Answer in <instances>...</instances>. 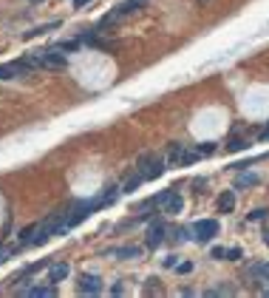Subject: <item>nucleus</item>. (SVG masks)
Instances as JSON below:
<instances>
[{
	"label": "nucleus",
	"instance_id": "obj_1",
	"mask_svg": "<svg viewBox=\"0 0 269 298\" xmlns=\"http://www.w3.org/2000/svg\"><path fill=\"white\" fill-rule=\"evenodd\" d=\"M165 168H168V162H162L156 153H150V150H147V153H142V156H139V162H136V171L142 173L145 179H159V176L165 173Z\"/></svg>",
	"mask_w": 269,
	"mask_h": 298
},
{
	"label": "nucleus",
	"instance_id": "obj_2",
	"mask_svg": "<svg viewBox=\"0 0 269 298\" xmlns=\"http://www.w3.org/2000/svg\"><path fill=\"white\" fill-rule=\"evenodd\" d=\"M97 207H102V199H91V202H79V205H74V210H71V216L66 219L68 227H74V224H79L85 216H91Z\"/></svg>",
	"mask_w": 269,
	"mask_h": 298
},
{
	"label": "nucleus",
	"instance_id": "obj_3",
	"mask_svg": "<svg viewBox=\"0 0 269 298\" xmlns=\"http://www.w3.org/2000/svg\"><path fill=\"white\" fill-rule=\"evenodd\" d=\"M153 205H162L165 213H181L184 202H181V196L176 193V190H162V193L153 199Z\"/></svg>",
	"mask_w": 269,
	"mask_h": 298
},
{
	"label": "nucleus",
	"instance_id": "obj_4",
	"mask_svg": "<svg viewBox=\"0 0 269 298\" xmlns=\"http://www.w3.org/2000/svg\"><path fill=\"white\" fill-rule=\"evenodd\" d=\"M193 233H196L199 241H210L213 236H218V222L215 219H202V222L193 224Z\"/></svg>",
	"mask_w": 269,
	"mask_h": 298
},
{
	"label": "nucleus",
	"instance_id": "obj_5",
	"mask_svg": "<svg viewBox=\"0 0 269 298\" xmlns=\"http://www.w3.org/2000/svg\"><path fill=\"white\" fill-rule=\"evenodd\" d=\"M102 290V281L97 275H82L79 278V293H88V296H97Z\"/></svg>",
	"mask_w": 269,
	"mask_h": 298
},
{
	"label": "nucleus",
	"instance_id": "obj_6",
	"mask_svg": "<svg viewBox=\"0 0 269 298\" xmlns=\"http://www.w3.org/2000/svg\"><path fill=\"white\" fill-rule=\"evenodd\" d=\"M162 239H165V224H162V222L150 224V230H147V247L156 250L159 244H162Z\"/></svg>",
	"mask_w": 269,
	"mask_h": 298
},
{
	"label": "nucleus",
	"instance_id": "obj_7",
	"mask_svg": "<svg viewBox=\"0 0 269 298\" xmlns=\"http://www.w3.org/2000/svg\"><path fill=\"white\" fill-rule=\"evenodd\" d=\"M181 159H184V145H181V142H170V148H168V168L181 165Z\"/></svg>",
	"mask_w": 269,
	"mask_h": 298
},
{
	"label": "nucleus",
	"instance_id": "obj_8",
	"mask_svg": "<svg viewBox=\"0 0 269 298\" xmlns=\"http://www.w3.org/2000/svg\"><path fill=\"white\" fill-rule=\"evenodd\" d=\"M145 3H147V0H125L122 6H116V14H119V17H125V14H134V12H139Z\"/></svg>",
	"mask_w": 269,
	"mask_h": 298
},
{
	"label": "nucleus",
	"instance_id": "obj_9",
	"mask_svg": "<svg viewBox=\"0 0 269 298\" xmlns=\"http://www.w3.org/2000/svg\"><path fill=\"white\" fill-rule=\"evenodd\" d=\"M66 275H68V264H66V261H60V264H54V267L48 270V281H51V284H60V281H63Z\"/></svg>",
	"mask_w": 269,
	"mask_h": 298
},
{
	"label": "nucleus",
	"instance_id": "obj_10",
	"mask_svg": "<svg viewBox=\"0 0 269 298\" xmlns=\"http://www.w3.org/2000/svg\"><path fill=\"white\" fill-rule=\"evenodd\" d=\"M233 207H235V193H233V190H227V193L218 196V210H221V213H233Z\"/></svg>",
	"mask_w": 269,
	"mask_h": 298
},
{
	"label": "nucleus",
	"instance_id": "obj_11",
	"mask_svg": "<svg viewBox=\"0 0 269 298\" xmlns=\"http://www.w3.org/2000/svg\"><path fill=\"white\" fill-rule=\"evenodd\" d=\"M142 182H145V176H142V173L136 171L134 176H128V179H125L122 190H125V193H134V190H136V187H139V185H142Z\"/></svg>",
	"mask_w": 269,
	"mask_h": 298
},
{
	"label": "nucleus",
	"instance_id": "obj_12",
	"mask_svg": "<svg viewBox=\"0 0 269 298\" xmlns=\"http://www.w3.org/2000/svg\"><path fill=\"white\" fill-rule=\"evenodd\" d=\"M252 185H258V176H252V173H238L235 187H252Z\"/></svg>",
	"mask_w": 269,
	"mask_h": 298
},
{
	"label": "nucleus",
	"instance_id": "obj_13",
	"mask_svg": "<svg viewBox=\"0 0 269 298\" xmlns=\"http://www.w3.org/2000/svg\"><path fill=\"white\" fill-rule=\"evenodd\" d=\"M26 296H34V298L54 296V287H32V290H26Z\"/></svg>",
	"mask_w": 269,
	"mask_h": 298
},
{
	"label": "nucleus",
	"instance_id": "obj_14",
	"mask_svg": "<svg viewBox=\"0 0 269 298\" xmlns=\"http://www.w3.org/2000/svg\"><path fill=\"white\" fill-rule=\"evenodd\" d=\"M14 77H20V74H17V69H14V63H9V66H0V80H14Z\"/></svg>",
	"mask_w": 269,
	"mask_h": 298
},
{
	"label": "nucleus",
	"instance_id": "obj_15",
	"mask_svg": "<svg viewBox=\"0 0 269 298\" xmlns=\"http://www.w3.org/2000/svg\"><path fill=\"white\" fill-rule=\"evenodd\" d=\"M37 227H40V224H29V227L23 230V233H20V244H32V241H34V233H37Z\"/></svg>",
	"mask_w": 269,
	"mask_h": 298
},
{
	"label": "nucleus",
	"instance_id": "obj_16",
	"mask_svg": "<svg viewBox=\"0 0 269 298\" xmlns=\"http://www.w3.org/2000/svg\"><path fill=\"white\" fill-rule=\"evenodd\" d=\"M48 29H57V23H45V26H37V29H32V32H26V40H32V37H37V35H45Z\"/></svg>",
	"mask_w": 269,
	"mask_h": 298
},
{
	"label": "nucleus",
	"instance_id": "obj_17",
	"mask_svg": "<svg viewBox=\"0 0 269 298\" xmlns=\"http://www.w3.org/2000/svg\"><path fill=\"white\" fill-rule=\"evenodd\" d=\"M241 148H247V142L238 139V137H233V139H230V145H227V150H241Z\"/></svg>",
	"mask_w": 269,
	"mask_h": 298
},
{
	"label": "nucleus",
	"instance_id": "obj_18",
	"mask_svg": "<svg viewBox=\"0 0 269 298\" xmlns=\"http://www.w3.org/2000/svg\"><path fill=\"white\" fill-rule=\"evenodd\" d=\"M213 150H215V145H213V142H204L202 148H196V153H199V156H210Z\"/></svg>",
	"mask_w": 269,
	"mask_h": 298
},
{
	"label": "nucleus",
	"instance_id": "obj_19",
	"mask_svg": "<svg viewBox=\"0 0 269 298\" xmlns=\"http://www.w3.org/2000/svg\"><path fill=\"white\" fill-rule=\"evenodd\" d=\"M139 247H122V250H116V256H139Z\"/></svg>",
	"mask_w": 269,
	"mask_h": 298
},
{
	"label": "nucleus",
	"instance_id": "obj_20",
	"mask_svg": "<svg viewBox=\"0 0 269 298\" xmlns=\"http://www.w3.org/2000/svg\"><path fill=\"white\" fill-rule=\"evenodd\" d=\"M252 273L264 275V278H267V281H269V264H261V267H255V270H252Z\"/></svg>",
	"mask_w": 269,
	"mask_h": 298
},
{
	"label": "nucleus",
	"instance_id": "obj_21",
	"mask_svg": "<svg viewBox=\"0 0 269 298\" xmlns=\"http://www.w3.org/2000/svg\"><path fill=\"white\" fill-rule=\"evenodd\" d=\"M77 46H79L77 40H71V43H60V51H74Z\"/></svg>",
	"mask_w": 269,
	"mask_h": 298
},
{
	"label": "nucleus",
	"instance_id": "obj_22",
	"mask_svg": "<svg viewBox=\"0 0 269 298\" xmlns=\"http://www.w3.org/2000/svg\"><path fill=\"white\" fill-rule=\"evenodd\" d=\"M267 213H269V210H264V207H261V210H255V213H249V219H252V222H258V219H264Z\"/></svg>",
	"mask_w": 269,
	"mask_h": 298
},
{
	"label": "nucleus",
	"instance_id": "obj_23",
	"mask_svg": "<svg viewBox=\"0 0 269 298\" xmlns=\"http://www.w3.org/2000/svg\"><path fill=\"white\" fill-rule=\"evenodd\" d=\"M227 259H230V261H235V259H241V250H238V247H233V250H227Z\"/></svg>",
	"mask_w": 269,
	"mask_h": 298
},
{
	"label": "nucleus",
	"instance_id": "obj_24",
	"mask_svg": "<svg viewBox=\"0 0 269 298\" xmlns=\"http://www.w3.org/2000/svg\"><path fill=\"white\" fill-rule=\"evenodd\" d=\"M224 256H227L224 247H213V259H224Z\"/></svg>",
	"mask_w": 269,
	"mask_h": 298
},
{
	"label": "nucleus",
	"instance_id": "obj_25",
	"mask_svg": "<svg viewBox=\"0 0 269 298\" xmlns=\"http://www.w3.org/2000/svg\"><path fill=\"white\" fill-rule=\"evenodd\" d=\"M193 270V264L190 261H184V264H179V273H190Z\"/></svg>",
	"mask_w": 269,
	"mask_h": 298
},
{
	"label": "nucleus",
	"instance_id": "obj_26",
	"mask_svg": "<svg viewBox=\"0 0 269 298\" xmlns=\"http://www.w3.org/2000/svg\"><path fill=\"white\" fill-rule=\"evenodd\" d=\"M147 293H150V290H159V284H156V278H150V281H147V287H145Z\"/></svg>",
	"mask_w": 269,
	"mask_h": 298
},
{
	"label": "nucleus",
	"instance_id": "obj_27",
	"mask_svg": "<svg viewBox=\"0 0 269 298\" xmlns=\"http://www.w3.org/2000/svg\"><path fill=\"white\" fill-rule=\"evenodd\" d=\"M85 3H91V0H74V6H85Z\"/></svg>",
	"mask_w": 269,
	"mask_h": 298
},
{
	"label": "nucleus",
	"instance_id": "obj_28",
	"mask_svg": "<svg viewBox=\"0 0 269 298\" xmlns=\"http://www.w3.org/2000/svg\"><path fill=\"white\" fill-rule=\"evenodd\" d=\"M0 261H3V250H0Z\"/></svg>",
	"mask_w": 269,
	"mask_h": 298
},
{
	"label": "nucleus",
	"instance_id": "obj_29",
	"mask_svg": "<svg viewBox=\"0 0 269 298\" xmlns=\"http://www.w3.org/2000/svg\"><path fill=\"white\" fill-rule=\"evenodd\" d=\"M199 3H207V0H199Z\"/></svg>",
	"mask_w": 269,
	"mask_h": 298
},
{
	"label": "nucleus",
	"instance_id": "obj_30",
	"mask_svg": "<svg viewBox=\"0 0 269 298\" xmlns=\"http://www.w3.org/2000/svg\"><path fill=\"white\" fill-rule=\"evenodd\" d=\"M34 3H40V0H34Z\"/></svg>",
	"mask_w": 269,
	"mask_h": 298
}]
</instances>
